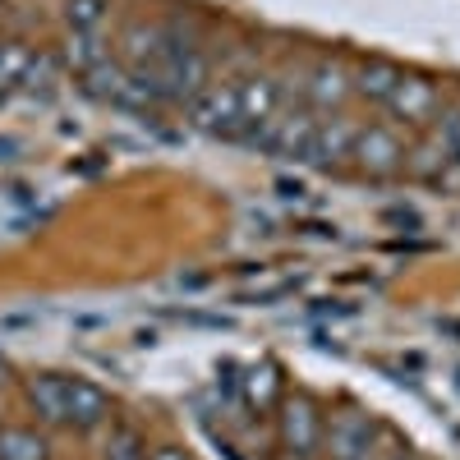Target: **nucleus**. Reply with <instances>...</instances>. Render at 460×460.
Here are the masks:
<instances>
[{"instance_id":"nucleus-1","label":"nucleus","mask_w":460,"mask_h":460,"mask_svg":"<svg viewBox=\"0 0 460 460\" xmlns=\"http://www.w3.org/2000/svg\"><path fill=\"white\" fill-rule=\"evenodd\" d=\"M152 74L162 79L171 102H189V97H199L208 88V60H203V51L180 42V37H171V32H166V56H162V65Z\"/></svg>"},{"instance_id":"nucleus-2","label":"nucleus","mask_w":460,"mask_h":460,"mask_svg":"<svg viewBox=\"0 0 460 460\" xmlns=\"http://www.w3.org/2000/svg\"><path fill=\"white\" fill-rule=\"evenodd\" d=\"M189 125L212 134V138H240L244 120H240V93L235 88H203L199 97H189L184 106Z\"/></svg>"},{"instance_id":"nucleus-3","label":"nucleus","mask_w":460,"mask_h":460,"mask_svg":"<svg viewBox=\"0 0 460 460\" xmlns=\"http://www.w3.org/2000/svg\"><path fill=\"white\" fill-rule=\"evenodd\" d=\"M277 433H281V451L290 460H314L323 451V414H318V405L309 396H290L281 405Z\"/></svg>"},{"instance_id":"nucleus-4","label":"nucleus","mask_w":460,"mask_h":460,"mask_svg":"<svg viewBox=\"0 0 460 460\" xmlns=\"http://www.w3.org/2000/svg\"><path fill=\"white\" fill-rule=\"evenodd\" d=\"M350 157L368 171V175H396L405 166V147L392 129H382V125H368L355 134V152Z\"/></svg>"},{"instance_id":"nucleus-5","label":"nucleus","mask_w":460,"mask_h":460,"mask_svg":"<svg viewBox=\"0 0 460 460\" xmlns=\"http://www.w3.org/2000/svg\"><path fill=\"white\" fill-rule=\"evenodd\" d=\"M373 433L377 429H373L368 414L345 410V414L332 419V433H323V442H327V456L332 460H364L373 451Z\"/></svg>"},{"instance_id":"nucleus-6","label":"nucleus","mask_w":460,"mask_h":460,"mask_svg":"<svg viewBox=\"0 0 460 460\" xmlns=\"http://www.w3.org/2000/svg\"><path fill=\"white\" fill-rule=\"evenodd\" d=\"M65 419L74 429H97L111 419V396L88 377H65Z\"/></svg>"},{"instance_id":"nucleus-7","label":"nucleus","mask_w":460,"mask_h":460,"mask_svg":"<svg viewBox=\"0 0 460 460\" xmlns=\"http://www.w3.org/2000/svg\"><path fill=\"white\" fill-rule=\"evenodd\" d=\"M387 106H392L396 120H405V125H429L433 111H438V88L424 79V74H401V84L387 97Z\"/></svg>"},{"instance_id":"nucleus-8","label":"nucleus","mask_w":460,"mask_h":460,"mask_svg":"<svg viewBox=\"0 0 460 460\" xmlns=\"http://www.w3.org/2000/svg\"><path fill=\"white\" fill-rule=\"evenodd\" d=\"M235 93H240V120H244V129L272 120V115L281 111V88L272 79H244Z\"/></svg>"},{"instance_id":"nucleus-9","label":"nucleus","mask_w":460,"mask_h":460,"mask_svg":"<svg viewBox=\"0 0 460 460\" xmlns=\"http://www.w3.org/2000/svg\"><path fill=\"white\" fill-rule=\"evenodd\" d=\"M355 125L350 120H332V125H318V134H314V166H336V162H345L355 152Z\"/></svg>"},{"instance_id":"nucleus-10","label":"nucleus","mask_w":460,"mask_h":460,"mask_svg":"<svg viewBox=\"0 0 460 460\" xmlns=\"http://www.w3.org/2000/svg\"><path fill=\"white\" fill-rule=\"evenodd\" d=\"M345 97H350V79H345V69L336 60H323L314 69V79H309V102L318 111H336Z\"/></svg>"},{"instance_id":"nucleus-11","label":"nucleus","mask_w":460,"mask_h":460,"mask_svg":"<svg viewBox=\"0 0 460 460\" xmlns=\"http://www.w3.org/2000/svg\"><path fill=\"white\" fill-rule=\"evenodd\" d=\"M28 401H32V410L42 414L47 424H69V419H65V377L37 373V377L28 382Z\"/></svg>"},{"instance_id":"nucleus-12","label":"nucleus","mask_w":460,"mask_h":460,"mask_svg":"<svg viewBox=\"0 0 460 460\" xmlns=\"http://www.w3.org/2000/svg\"><path fill=\"white\" fill-rule=\"evenodd\" d=\"M396 84H401V69H396L392 60H368V65L355 74V93H359L364 102H382V106H387V97L396 93Z\"/></svg>"},{"instance_id":"nucleus-13","label":"nucleus","mask_w":460,"mask_h":460,"mask_svg":"<svg viewBox=\"0 0 460 460\" xmlns=\"http://www.w3.org/2000/svg\"><path fill=\"white\" fill-rule=\"evenodd\" d=\"M0 460H51V447L32 429H0Z\"/></svg>"},{"instance_id":"nucleus-14","label":"nucleus","mask_w":460,"mask_h":460,"mask_svg":"<svg viewBox=\"0 0 460 460\" xmlns=\"http://www.w3.org/2000/svg\"><path fill=\"white\" fill-rule=\"evenodd\" d=\"M65 60H69V69H79V74L97 69V65L106 60L102 37H97V32H69V42H65Z\"/></svg>"},{"instance_id":"nucleus-15","label":"nucleus","mask_w":460,"mask_h":460,"mask_svg":"<svg viewBox=\"0 0 460 460\" xmlns=\"http://www.w3.org/2000/svg\"><path fill=\"white\" fill-rule=\"evenodd\" d=\"M240 382H244L249 405L267 410V405H272V396H277V364H258V368H249V377H240Z\"/></svg>"},{"instance_id":"nucleus-16","label":"nucleus","mask_w":460,"mask_h":460,"mask_svg":"<svg viewBox=\"0 0 460 460\" xmlns=\"http://www.w3.org/2000/svg\"><path fill=\"white\" fill-rule=\"evenodd\" d=\"M28 65H32V51L23 42H5V47H0V88H19Z\"/></svg>"},{"instance_id":"nucleus-17","label":"nucleus","mask_w":460,"mask_h":460,"mask_svg":"<svg viewBox=\"0 0 460 460\" xmlns=\"http://www.w3.org/2000/svg\"><path fill=\"white\" fill-rule=\"evenodd\" d=\"M102 19H106V0H69V5H65L69 32H97Z\"/></svg>"},{"instance_id":"nucleus-18","label":"nucleus","mask_w":460,"mask_h":460,"mask_svg":"<svg viewBox=\"0 0 460 460\" xmlns=\"http://www.w3.org/2000/svg\"><path fill=\"white\" fill-rule=\"evenodd\" d=\"M106 460H147V447L134 429H115L111 447H106Z\"/></svg>"},{"instance_id":"nucleus-19","label":"nucleus","mask_w":460,"mask_h":460,"mask_svg":"<svg viewBox=\"0 0 460 460\" xmlns=\"http://www.w3.org/2000/svg\"><path fill=\"white\" fill-rule=\"evenodd\" d=\"M438 143L451 152V157L460 152V111H447L442 120H438Z\"/></svg>"},{"instance_id":"nucleus-20","label":"nucleus","mask_w":460,"mask_h":460,"mask_svg":"<svg viewBox=\"0 0 460 460\" xmlns=\"http://www.w3.org/2000/svg\"><path fill=\"white\" fill-rule=\"evenodd\" d=\"M299 290V277L295 281H281V286H267V290H253L249 299H258V304H272V299H286V295H295Z\"/></svg>"},{"instance_id":"nucleus-21","label":"nucleus","mask_w":460,"mask_h":460,"mask_svg":"<svg viewBox=\"0 0 460 460\" xmlns=\"http://www.w3.org/2000/svg\"><path fill=\"white\" fill-rule=\"evenodd\" d=\"M387 221L392 226H405V230H419V217L410 208H387Z\"/></svg>"},{"instance_id":"nucleus-22","label":"nucleus","mask_w":460,"mask_h":460,"mask_svg":"<svg viewBox=\"0 0 460 460\" xmlns=\"http://www.w3.org/2000/svg\"><path fill=\"white\" fill-rule=\"evenodd\" d=\"M277 194H281L286 203H295V199H304V184H299V180H277Z\"/></svg>"},{"instance_id":"nucleus-23","label":"nucleus","mask_w":460,"mask_h":460,"mask_svg":"<svg viewBox=\"0 0 460 460\" xmlns=\"http://www.w3.org/2000/svg\"><path fill=\"white\" fill-rule=\"evenodd\" d=\"M152 460H184V451L180 447H157V451H152Z\"/></svg>"},{"instance_id":"nucleus-24","label":"nucleus","mask_w":460,"mask_h":460,"mask_svg":"<svg viewBox=\"0 0 460 460\" xmlns=\"http://www.w3.org/2000/svg\"><path fill=\"white\" fill-rule=\"evenodd\" d=\"M396 460H405V456H396Z\"/></svg>"},{"instance_id":"nucleus-25","label":"nucleus","mask_w":460,"mask_h":460,"mask_svg":"<svg viewBox=\"0 0 460 460\" xmlns=\"http://www.w3.org/2000/svg\"><path fill=\"white\" fill-rule=\"evenodd\" d=\"M456 157H460V152H456Z\"/></svg>"},{"instance_id":"nucleus-26","label":"nucleus","mask_w":460,"mask_h":460,"mask_svg":"<svg viewBox=\"0 0 460 460\" xmlns=\"http://www.w3.org/2000/svg\"><path fill=\"white\" fill-rule=\"evenodd\" d=\"M364 460H368V456H364Z\"/></svg>"}]
</instances>
